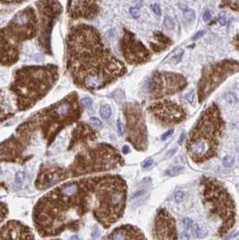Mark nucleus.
Here are the masks:
<instances>
[{
	"label": "nucleus",
	"instance_id": "55",
	"mask_svg": "<svg viewBox=\"0 0 239 240\" xmlns=\"http://www.w3.org/2000/svg\"><path fill=\"white\" fill-rule=\"evenodd\" d=\"M184 135H185V133L184 132H183V134L181 135V137H180V139H179V141H178V144H182V142H183V137H184Z\"/></svg>",
	"mask_w": 239,
	"mask_h": 240
},
{
	"label": "nucleus",
	"instance_id": "53",
	"mask_svg": "<svg viewBox=\"0 0 239 240\" xmlns=\"http://www.w3.org/2000/svg\"><path fill=\"white\" fill-rule=\"evenodd\" d=\"M237 234V233L236 231H235V232H233V234L231 233V234H230L229 236H228V237L226 238V240H230V239H231V238H234V237H235V236H236Z\"/></svg>",
	"mask_w": 239,
	"mask_h": 240
},
{
	"label": "nucleus",
	"instance_id": "3",
	"mask_svg": "<svg viewBox=\"0 0 239 240\" xmlns=\"http://www.w3.org/2000/svg\"><path fill=\"white\" fill-rule=\"evenodd\" d=\"M92 214L104 229L122 217L126 207L127 184L120 176L105 175L90 177Z\"/></svg>",
	"mask_w": 239,
	"mask_h": 240
},
{
	"label": "nucleus",
	"instance_id": "9",
	"mask_svg": "<svg viewBox=\"0 0 239 240\" xmlns=\"http://www.w3.org/2000/svg\"><path fill=\"white\" fill-rule=\"evenodd\" d=\"M37 33L35 25L12 18L6 27L0 29V66H12L17 62L22 44L33 39Z\"/></svg>",
	"mask_w": 239,
	"mask_h": 240
},
{
	"label": "nucleus",
	"instance_id": "57",
	"mask_svg": "<svg viewBox=\"0 0 239 240\" xmlns=\"http://www.w3.org/2000/svg\"><path fill=\"white\" fill-rule=\"evenodd\" d=\"M1 173H2V169H1V167H0V175H1Z\"/></svg>",
	"mask_w": 239,
	"mask_h": 240
},
{
	"label": "nucleus",
	"instance_id": "1",
	"mask_svg": "<svg viewBox=\"0 0 239 240\" xmlns=\"http://www.w3.org/2000/svg\"><path fill=\"white\" fill-rule=\"evenodd\" d=\"M67 68L73 82L87 91H96L113 83L127 72L123 62L106 46L94 26H73L66 40Z\"/></svg>",
	"mask_w": 239,
	"mask_h": 240
},
{
	"label": "nucleus",
	"instance_id": "21",
	"mask_svg": "<svg viewBox=\"0 0 239 240\" xmlns=\"http://www.w3.org/2000/svg\"><path fill=\"white\" fill-rule=\"evenodd\" d=\"M96 139V132L94 129L88 124L79 123L76 128L74 129L72 132V139L70 141L69 149L76 146H84Z\"/></svg>",
	"mask_w": 239,
	"mask_h": 240
},
{
	"label": "nucleus",
	"instance_id": "46",
	"mask_svg": "<svg viewBox=\"0 0 239 240\" xmlns=\"http://www.w3.org/2000/svg\"><path fill=\"white\" fill-rule=\"evenodd\" d=\"M100 235V232H99V230H98V227L97 226H94L93 227V230H92V238H98Z\"/></svg>",
	"mask_w": 239,
	"mask_h": 240
},
{
	"label": "nucleus",
	"instance_id": "17",
	"mask_svg": "<svg viewBox=\"0 0 239 240\" xmlns=\"http://www.w3.org/2000/svg\"><path fill=\"white\" fill-rule=\"evenodd\" d=\"M153 235L155 240H177L175 219L164 208L159 209L156 212Z\"/></svg>",
	"mask_w": 239,
	"mask_h": 240
},
{
	"label": "nucleus",
	"instance_id": "40",
	"mask_svg": "<svg viewBox=\"0 0 239 240\" xmlns=\"http://www.w3.org/2000/svg\"><path fill=\"white\" fill-rule=\"evenodd\" d=\"M23 179H24V174L23 172H18L15 175V182H16L17 184H21Z\"/></svg>",
	"mask_w": 239,
	"mask_h": 240
},
{
	"label": "nucleus",
	"instance_id": "52",
	"mask_svg": "<svg viewBox=\"0 0 239 240\" xmlns=\"http://www.w3.org/2000/svg\"><path fill=\"white\" fill-rule=\"evenodd\" d=\"M176 150H177V148L176 147H175V148H172L171 150H169L168 152H167V157H172L175 152H176Z\"/></svg>",
	"mask_w": 239,
	"mask_h": 240
},
{
	"label": "nucleus",
	"instance_id": "23",
	"mask_svg": "<svg viewBox=\"0 0 239 240\" xmlns=\"http://www.w3.org/2000/svg\"><path fill=\"white\" fill-rule=\"evenodd\" d=\"M173 44V41L161 31H155L153 33V40L149 42L150 49L153 52L160 53L169 49Z\"/></svg>",
	"mask_w": 239,
	"mask_h": 240
},
{
	"label": "nucleus",
	"instance_id": "56",
	"mask_svg": "<svg viewBox=\"0 0 239 240\" xmlns=\"http://www.w3.org/2000/svg\"><path fill=\"white\" fill-rule=\"evenodd\" d=\"M70 240H81L77 236H76V235H74V236H72L71 237V238H70Z\"/></svg>",
	"mask_w": 239,
	"mask_h": 240
},
{
	"label": "nucleus",
	"instance_id": "36",
	"mask_svg": "<svg viewBox=\"0 0 239 240\" xmlns=\"http://www.w3.org/2000/svg\"><path fill=\"white\" fill-rule=\"evenodd\" d=\"M225 99H226V101H227L229 104H230V105L235 104L236 101H237L235 95H234L233 94H231V93H228V94H225Z\"/></svg>",
	"mask_w": 239,
	"mask_h": 240
},
{
	"label": "nucleus",
	"instance_id": "35",
	"mask_svg": "<svg viewBox=\"0 0 239 240\" xmlns=\"http://www.w3.org/2000/svg\"><path fill=\"white\" fill-rule=\"evenodd\" d=\"M81 104L85 108H90L92 104H93V101L90 97H84L81 100Z\"/></svg>",
	"mask_w": 239,
	"mask_h": 240
},
{
	"label": "nucleus",
	"instance_id": "54",
	"mask_svg": "<svg viewBox=\"0 0 239 240\" xmlns=\"http://www.w3.org/2000/svg\"><path fill=\"white\" fill-rule=\"evenodd\" d=\"M122 151H123V153H124V154H128V153L130 152V148H129V147L128 146L123 147V148H122Z\"/></svg>",
	"mask_w": 239,
	"mask_h": 240
},
{
	"label": "nucleus",
	"instance_id": "7",
	"mask_svg": "<svg viewBox=\"0 0 239 240\" xmlns=\"http://www.w3.org/2000/svg\"><path fill=\"white\" fill-rule=\"evenodd\" d=\"M202 202L210 215L221 220L218 230V237H223L236 223L237 209L231 194L219 181L208 176H202L200 181Z\"/></svg>",
	"mask_w": 239,
	"mask_h": 240
},
{
	"label": "nucleus",
	"instance_id": "12",
	"mask_svg": "<svg viewBox=\"0 0 239 240\" xmlns=\"http://www.w3.org/2000/svg\"><path fill=\"white\" fill-rule=\"evenodd\" d=\"M123 113L128 141L137 150L145 151L148 146V139L142 108L138 103H127L123 106Z\"/></svg>",
	"mask_w": 239,
	"mask_h": 240
},
{
	"label": "nucleus",
	"instance_id": "11",
	"mask_svg": "<svg viewBox=\"0 0 239 240\" xmlns=\"http://www.w3.org/2000/svg\"><path fill=\"white\" fill-rule=\"evenodd\" d=\"M187 84V79L181 74L156 71L147 79L146 91L151 100H157L182 92Z\"/></svg>",
	"mask_w": 239,
	"mask_h": 240
},
{
	"label": "nucleus",
	"instance_id": "31",
	"mask_svg": "<svg viewBox=\"0 0 239 240\" xmlns=\"http://www.w3.org/2000/svg\"><path fill=\"white\" fill-rule=\"evenodd\" d=\"M184 197H185V193H184V192L182 191V190L176 191V192H175V195H174V199H175V202H177V203L182 202V201H183Z\"/></svg>",
	"mask_w": 239,
	"mask_h": 240
},
{
	"label": "nucleus",
	"instance_id": "44",
	"mask_svg": "<svg viewBox=\"0 0 239 240\" xmlns=\"http://www.w3.org/2000/svg\"><path fill=\"white\" fill-rule=\"evenodd\" d=\"M233 45L236 48L237 51L239 52V32L235 36V38L233 39Z\"/></svg>",
	"mask_w": 239,
	"mask_h": 240
},
{
	"label": "nucleus",
	"instance_id": "33",
	"mask_svg": "<svg viewBox=\"0 0 239 240\" xmlns=\"http://www.w3.org/2000/svg\"><path fill=\"white\" fill-rule=\"evenodd\" d=\"M223 166L225 167H232L235 163V158L231 156H226V157L223 158Z\"/></svg>",
	"mask_w": 239,
	"mask_h": 240
},
{
	"label": "nucleus",
	"instance_id": "20",
	"mask_svg": "<svg viewBox=\"0 0 239 240\" xmlns=\"http://www.w3.org/2000/svg\"><path fill=\"white\" fill-rule=\"evenodd\" d=\"M100 12V5L94 1H68V13L74 19H94Z\"/></svg>",
	"mask_w": 239,
	"mask_h": 240
},
{
	"label": "nucleus",
	"instance_id": "34",
	"mask_svg": "<svg viewBox=\"0 0 239 240\" xmlns=\"http://www.w3.org/2000/svg\"><path fill=\"white\" fill-rule=\"evenodd\" d=\"M183 227L185 228V230H192L194 223H193V220L191 219L190 218H184L183 219Z\"/></svg>",
	"mask_w": 239,
	"mask_h": 240
},
{
	"label": "nucleus",
	"instance_id": "27",
	"mask_svg": "<svg viewBox=\"0 0 239 240\" xmlns=\"http://www.w3.org/2000/svg\"><path fill=\"white\" fill-rule=\"evenodd\" d=\"M192 230V233H193L194 237H196L198 238H204V237L207 235L206 230H203V229H202L200 225H198V224H194Z\"/></svg>",
	"mask_w": 239,
	"mask_h": 240
},
{
	"label": "nucleus",
	"instance_id": "10",
	"mask_svg": "<svg viewBox=\"0 0 239 240\" xmlns=\"http://www.w3.org/2000/svg\"><path fill=\"white\" fill-rule=\"evenodd\" d=\"M239 72V61L223 60L205 66L197 87L198 102L201 104L229 77Z\"/></svg>",
	"mask_w": 239,
	"mask_h": 240
},
{
	"label": "nucleus",
	"instance_id": "29",
	"mask_svg": "<svg viewBox=\"0 0 239 240\" xmlns=\"http://www.w3.org/2000/svg\"><path fill=\"white\" fill-rule=\"evenodd\" d=\"M8 215V208L7 205L0 201V224L6 219Z\"/></svg>",
	"mask_w": 239,
	"mask_h": 240
},
{
	"label": "nucleus",
	"instance_id": "2",
	"mask_svg": "<svg viewBox=\"0 0 239 240\" xmlns=\"http://www.w3.org/2000/svg\"><path fill=\"white\" fill-rule=\"evenodd\" d=\"M89 210L90 177L65 183L42 196L33 209V224L42 238L56 237L66 230H79Z\"/></svg>",
	"mask_w": 239,
	"mask_h": 240
},
{
	"label": "nucleus",
	"instance_id": "37",
	"mask_svg": "<svg viewBox=\"0 0 239 240\" xmlns=\"http://www.w3.org/2000/svg\"><path fill=\"white\" fill-rule=\"evenodd\" d=\"M90 122H91V124L94 128H101L102 127V122L99 119L95 118V117L90 118Z\"/></svg>",
	"mask_w": 239,
	"mask_h": 240
},
{
	"label": "nucleus",
	"instance_id": "30",
	"mask_svg": "<svg viewBox=\"0 0 239 240\" xmlns=\"http://www.w3.org/2000/svg\"><path fill=\"white\" fill-rule=\"evenodd\" d=\"M183 16L188 22H193L195 19V12L192 8H183Z\"/></svg>",
	"mask_w": 239,
	"mask_h": 240
},
{
	"label": "nucleus",
	"instance_id": "39",
	"mask_svg": "<svg viewBox=\"0 0 239 240\" xmlns=\"http://www.w3.org/2000/svg\"><path fill=\"white\" fill-rule=\"evenodd\" d=\"M154 164V160L151 158V157H148V158H146V160L143 161V163H142V167L143 168H148V167H150L152 165Z\"/></svg>",
	"mask_w": 239,
	"mask_h": 240
},
{
	"label": "nucleus",
	"instance_id": "13",
	"mask_svg": "<svg viewBox=\"0 0 239 240\" xmlns=\"http://www.w3.org/2000/svg\"><path fill=\"white\" fill-rule=\"evenodd\" d=\"M34 133H36V130L28 119L16 129L14 135L0 143V161H20L23 158V153L30 144Z\"/></svg>",
	"mask_w": 239,
	"mask_h": 240
},
{
	"label": "nucleus",
	"instance_id": "5",
	"mask_svg": "<svg viewBox=\"0 0 239 240\" xmlns=\"http://www.w3.org/2000/svg\"><path fill=\"white\" fill-rule=\"evenodd\" d=\"M225 129L226 122L218 105L212 104L202 112L186 140L188 155L195 164L200 165L217 156Z\"/></svg>",
	"mask_w": 239,
	"mask_h": 240
},
{
	"label": "nucleus",
	"instance_id": "14",
	"mask_svg": "<svg viewBox=\"0 0 239 240\" xmlns=\"http://www.w3.org/2000/svg\"><path fill=\"white\" fill-rule=\"evenodd\" d=\"M147 112L162 127H172L186 120L187 110L184 106L173 100H160L152 103Z\"/></svg>",
	"mask_w": 239,
	"mask_h": 240
},
{
	"label": "nucleus",
	"instance_id": "50",
	"mask_svg": "<svg viewBox=\"0 0 239 240\" xmlns=\"http://www.w3.org/2000/svg\"><path fill=\"white\" fill-rule=\"evenodd\" d=\"M181 240H190V236L187 231H183L181 235Z\"/></svg>",
	"mask_w": 239,
	"mask_h": 240
},
{
	"label": "nucleus",
	"instance_id": "48",
	"mask_svg": "<svg viewBox=\"0 0 239 240\" xmlns=\"http://www.w3.org/2000/svg\"><path fill=\"white\" fill-rule=\"evenodd\" d=\"M206 33V31H198L197 33L192 37V41H196V40H198V39H200V37H202L204 34Z\"/></svg>",
	"mask_w": 239,
	"mask_h": 240
},
{
	"label": "nucleus",
	"instance_id": "6",
	"mask_svg": "<svg viewBox=\"0 0 239 240\" xmlns=\"http://www.w3.org/2000/svg\"><path fill=\"white\" fill-rule=\"evenodd\" d=\"M82 113L83 108L78 102V96L73 92L62 100L34 114L30 119L36 131H41L47 143L52 144L64 128L76 122Z\"/></svg>",
	"mask_w": 239,
	"mask_h": 240
},
{
	"label": "nucleus",
	"instance_id": "49",
	"mask_svg": "<svg viewBox=\"0 0 239 240\" xmlns=\"http://www.w3.org/2000/svg\"><path fill=\"white\" fill-rule=\"evenodd\" d=\"M183 55V52H182L180 54H178V55H176V56H175V57H174V62L175 63L180 62V60H182Z\"/></svg>",
	"mask_w": 239,
	"mask_h": 240
},
{
	"label": "nucleus",
	"instance_id": "42",
	"mask_svg": "<svg viewBox=\"0 0 239 240\" xmlns=\"http://www.w3.org/2000/svg\"><path fill=\"white\" fill-rule=\"evenodd\" d=\"M218 21H219L220 25H226V23H227V18H226V15H225L224 12H221V13L218 14Z\"/></svg>",
	"mask_w": 239,
	"mask_h": 240
},
{
	"label": "nucleus",
	"instance_id": "16",
	"mask_svg": "<svg viewBox=\"0 0 239 240\" xmlns=\"http://www.w3.org/2000/svg\"><path fill=\"white\" fill-rule=\"evenodd\" d=\"M36 6L42 19V33L40 42L46 52H50L49 48L51 42V31L56 18L61 11V6L59 2L41 1L36 2Z\"/></svg>",
	"mask_w": 239,
	"mask_h": 240
},
{
	"label": "nucleus",
	"instance_id": "32",
	"mask_svg": "<svg viewBox=\"0 0 239 240\" xmlns=\"http://www.w3.org/2000/svg\"><path fill=\"white\" fill-rule=\"evenodd\" d=\"M164 27H166L168 30H173L175 28V23L173 19L169 16H166L164 19Z\"/></svg>",
	"mask_w": 239,
	"mask_h": 240
},
{
	"label": "nucleus",
	"instance_id": "43",
	"mask_svg": "<svg viewBox=\"0 0 239 240\" xmlns=\"http://www.w3.org/2000/svg\"><path fill=\"white\" fill-rule=\"evenodd\" d=\"M212 17V12L209 10H206L204 13H203V20L205 22H208V20H210V18Z\"/></svg>",
	"mask_w": 239,
	"mask_h": 240
},
{
	"label": "nucleus",
	"instance_id": "28",
	"mask_svg": "<svg viewBox=\"0 0 239 240\" xmlns=\"http://www.w3.org/2000/svg\"><path fill=\"white\" fill-rule=\"evenodd\" d=\"M100 115L104 120H108L112 115V108L108 105H102L100 108Z\"/></svg>",
	"mask_w": 239,
	"mask_h": 240
},
{
	"label": "nucleus",
	"instance_id": "15",
	"mask_svg": "<svg viewBox=\"0 0 239 240\" xmlns=\"http://www.w3.org/2000/svg\"><path fill=\"white\" fill-rule=\"evenodd\" d=\"M120 42L122 52L128 64L141 65L150 60L151 52L136 37L133 32L124 29Z\"/></svg>",
	"mask_w": 239,
	"mask_h": 240
},
{
	"label": "nucleus",
	"instance_id": "26",
	"mask_svg": "<svg viewBox=\"0 0 239 240\" xmlns=\"http://www.w3.org/2000/svg\"><path fill=\"white\" fill-rule=\"evenodd\" d=\"M220 7H227L231 10L239 12V1H222Z\"/></svg>",
	"mask_w": 239,
	"mask_h": 240
},
{
	"label": "nucleus",
	"instance_id": "51",
	"mask_svg": "<svg viewBox=\"0 0 239 240\" xmlns=\"http://www.w3.org/2000/svg\"><path fill=\"white\" fill-rule=\"evenodd\" d=\"M193 97H194V94H193V92H192V93H190V94H188L187 95H186V99H187L190 103H192V101H193Z\"/></svg>",
	"mask_w": 239,
	"mask_h": 240
},
{
	"label": "nucleus",
	"instance_id": "22",
	"mask_svg": "<svg viewBox=\"0 0 239 240\" xmlns=\"http://www.w3.org/2000/svg\"><path fill=\"white\" fill-rule=\"evenodd\" d=\"M104 240H146V238L138 228L127 224L113 230Z\"/></svg>",
	"mask_w": 239,
	"mask_h": 240
},
{
	"label": "nucleus",
	"instance_id": "47",
	"mask_svg": "<svg viewBox=\"0 0 239 240\" xmlns=\"http://www.w3.org/2000/svg\"><path fill=\"white\" fill-rule=\"evenodd\" d=\"M173 133H174V130H172V129H171V130H167V132H165V133L162 135V137H161V139H162V140H166L167 138H169V137L172 135Z\"/></svg>",
	"mask_w": 239,
	"mask_h": 240
},
{
	"label": "nucleus",
	"instance_id": "8",
	"mask_svg": "<svg viewBox=\"0 0 239 240\" xmlns=\"http://www.w3.org/2000/svg\"><path fill=\"white\" fill-rule=\"evenodd\" d=\"M123 164V158L114 147L102 143L77 154L68 169V177H77L87 174L110 171Z\"/></svg>",
	"mask_w": 239,
	"mask_h": 240
},
{
	"label": "nucleus",
	"instance_id": "24",
	"mask_svg": "<svg viewBox=\"0 0 239 240\" xmlns=\"http://www.w3.org/2000/svg\"><path fill=\"white\" fill-rule=\"evenodd\" d=\"M14 111L8 103L6 102L5 94L3 91H0V122H3L8 119L14 114Z\"/></svg>",
	"mask_w": 239,
	"mask_h": 240
},
{
	"label": "nucleus",
	"instance_id": "38",
	"mask_svg": "<svg viewBox=\"0 0 239 240\" xmlns=\"http://www.w3.org/2000/svg\"><path fill=\"white\" fill-rule=\"evenodd\" d=\"M117 129H118V132H119V134L120 135H123L125 132V128L124 125L122 124V122H121V120L119 119L118 121H117Z\"/></svg>",
	"mask_w": 239,
	"mask_h": 240
},
{
	"label": "nucleus",
	"instance_id": "41",
	"mask_svg": "<svg viewBox=\"0 0 239 240\" xmlns=\"http://www.w3.org/2000/svg\"><path fill=\"white\" fill-rule=\"evenodd\" d=\"M151 9L153 10V12L156 14L157 16H160L161 15V8H160V6L158 4H153L151 5Z\"/></svg>",
	"mask_w": 239,
	"mask_h": 240
},
{
	"label": "nucleus",
	"instance_id": "19",
	"mask_svg": "<svg viewBox=\"0 0 239 240\" xmlns=\"http://www.w3.org/2000/svg\"><path fill=\"white\" fill-rule=\"evenodd\" d=\"M0 240H34L31 230L18 220H9L0 229Z\"/></svg>",
	"mask_w": 239,
	"mask_h": 240
},
{
	"label": "nucleus",
	"instance_id": "4",
	"mask_svg": "<svg viewBox=\"0 0 239 240\" xmlns=\"http://www.w3.org/2000/svg\"><path fill=\"white\" fill-rule=\"evenodd\" d=\"M59 78V68L49 64L17 69L10 85L18 111L32 108L48 94Z\"/></svg>",
	"mask_w": 239,
	"mask_h": 240
},
{
	"label": "nucleus",
	"instance_id": "45",
	"mask_svg": "<svg viewBox=\"0 0 239 240\" xmlns=\"http://www.w3.org/2000/svg\"><path fill=\"white\" fill-rule=\"evenodd\" d=\"M130 12L131 14V15L134 17V18H138L139 17V11L138 9H137L136 7H131L130 9Z\"/></svg>",
	"mask_w": 239,
	"mask_h": 240
},
{
	"label": "nucleus",
	"instance_id": "18",
	"mask_svg": "<svg viewBox=\"0 0 239 240\" xmlns=\"http://www.w3.org/2000/svg\"><path fill=\"white\" fill-rule=\"evenodd\" d=\"M67 178H68V170L56 166H49L41 168L34 184L39 190H45Z\"/></svg>",
	"mask_w": 239,
	"mask_h": 240
},
{
	"label": "nucleus",
	"instance_id": "25",
	"mask_svg": "<svg viewBox=\"0 0 239 240\" xmlns=\"http://www.w3.org/2000/svg\"><path fill=\"white\" fill-rule=\"evenodd\" d=\"M184 170V167L182 166H174V167L168 168L165 172V176H175L177 175H180Z\"/></svg>",
	"mask_w": 239,
	"mask_h": 240
}]
</instances>
